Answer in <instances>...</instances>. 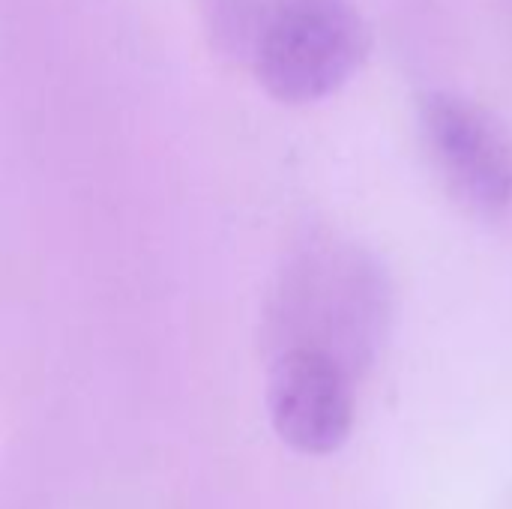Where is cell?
<instances>
[{
  "mask_svg": "<svg viewBox=\"0 0 512 509\" xmlns=\"http://www.w3.org/2000/svg\"><path fill=\"white\" fill-rule=\"evenodd\" d=\"M273 324L276 351H315L357 378L390 327L387 273L360 246L315 243L288 267Z\"/></svg>",
  "mask_w": 512,
  "mask_h": 509,
  "instance_id": "cell-1",
  "label": "cell"
},
{
  "mask_svg": "<svg viewBox=\"0 0 512 509\" xmlns=\"http://www.w3.org/2000/svg\"><path fill=\"white\" fill-rule=\"evenodd\" d=\"M366 54L369 27L351 0H279L255 33L252 66L273 99L309 105L351 81Z\"/></svg>",
  "mask_w": 512,
  "mask_h": 509,
  "instance_id": "cell-2",
  "label": "cell"
},
{
  "mask_svg": "<svg viewBox=\"0 0 512 509\" xmlns=\"http://www.w3.org/2000/svg\"><path fill=\"white\" fill-rule=\"evenodd\" d=\"M426 144L450 189L477 213L512 210V138L474 99L429 93L420 108Z\"/></svg>",
  "mask_w": 512,
  "mask_h": 509,
  "instance_id": "cell-3",
  "label": "cell"
},
{
  "mask_svg": "<svg viewBox=\"0 0 512 509\" xmlns=\"http://www.w3.org/2000/svg\"><path fill=\"white\" fill-rule=\"evenodd\" d=\"M276 435L306 456L336 453L354 426V378L324 354L288 348L270 366Z\"/></svg>",
  "mask_w": 512,
  "mask_h": 509,
  "instance_id": "cell-4",
  "label": "cell"
}]
</instances>
